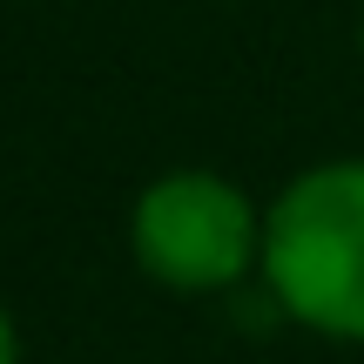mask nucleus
I'll return each instance as SVG.
<instances>
[{"mask_svg": "<svg viewBox=\"0 0 364 364\" xmlns=\"http://www.w3.org/2000/svg\"><path fill=\"white\" fill-rule=\"evenodd\" d=\"M263 290L290 324L364 344V162H317L263 209Z\"/></svg>", "mask_w": 364, "mask_h": 364, "instance_id": "f257e3e1", "label": "nucleus"}, {"mask_svg": "<svg viewBox=\"0 0 364 364\" xmlns=\"http://www.w3.org/2000/svg\"><path fill=\"white\" fill-rule=\"evenodd\" d=\"M129 250L162 290L203 297L236 290L263 263V216L230 176L216 169H169L129 209Z\"/></svg>", "mask_w": 364, "mask_h": 364, "instance_id": "f03ea898", "label": "nucleus"}, {"mask_svg": "<svg viewBox=\"0 0 364 364\" xmlns=\"http://www.w3.org/2000/svg\"><path fill=\"white\" fill-rule=\"evenodd\" d=\"M0 364H21V338H14V317L0 304Z\"/></svg>", "mask_w": 364, "mask_h": 364, "instance_id": "7ed1b4c3", "label": "nucleus"}]
</instances>
